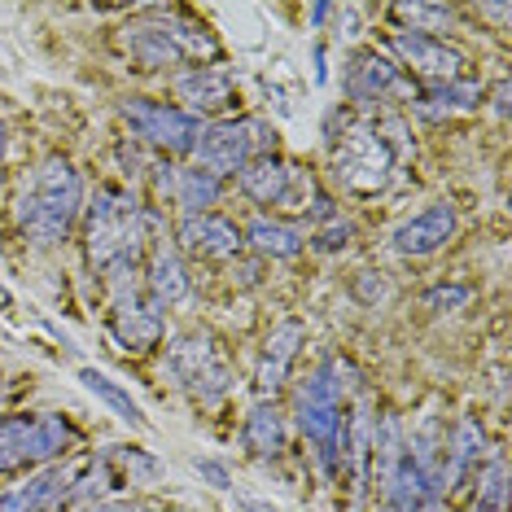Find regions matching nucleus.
<instances>
[{"label": "nucleus", "instance_id": "c756f323", "mask_svg": "<svg viewBox=\"0 0 512 512\" xmlns=\"http://www.w3.org/2000/svg\"><path fill=\"white\" fill-rule=\"evenodd\" d=\"M351 294L364 302V307H377L381 298L390 294L386 281H381V272H355V281H351Z\"/></svg>", "mask_w": 512, "mask_h": 512}, {"label": "nucleus", "instance_id": "2eb2a0df", "mask_svg": "<svg viewBox=\"0 0 512 512\" xmlns=\"http://www.w3.org/2000/svg\"><path fill=\"white\" fill-rule=\"evenodd\" d=\"M302 346H307V324L302 320H281L272 333H267V342L259 351V368H254V386H259L263 399H276V394H281Z\"/></svg>", "mask_w": 512, "mask_h": 512}, {"label": "nucleus", "instance_id": "b1692460", "mask_svg": "<svg viewBox=\"0 0 512 512\" xmlns=\"http://www.w3.org/2000/svg\"><path fill=\"white\" fill-rule=\"evenodd\" d=\"M71 495V469H44L36 473L27 486H18V491L5 495V512H49L57 508L62 499Z\"/></svg>", "mask_w": 512, "mask_h": 512}, {"label": "nucleus", "instance_id": "1a4fd4ad", "mask_svg": "<svg viewBox=\"0 0 512 512\" xmlns=\"http://www.w3.org/2000/svg\"><path fill=\"white\" fill-rule=\"evenodd\" d=\"M75 425L66 416H9L0 421V473L53 460L75 447Z\"/></svg>", "mask_w": 512, "mask_h": 512}, {"label": "nucleus", "instance_id": "a878e982", "mask_svg": "<svg viewBox=\"0 0 512 512\" xmlns=\"http://www.w3.org/2000/svg\"><path fill=\"white\" fill-rule=\"evenodd\" d=\"M473 477H477V512H504V504H508V460L491 456Z\"/></svg>", "mask_w": 512, "mask_h": 512}, {"label": "nucleus", "instance_id": "423d86ee", "mask_svg": "<svg viewBox=\"0 0 512 512\" xmlns=\"http://www.w3.org/2000/svg\"><path fill=\"white\" fill-rule=\"evenodd\" d=\"M263 154H276V127L267 119H219L211 127H202L193 145V167L211 171V176H237L246 162L263 158Z\"/></svg>", "mask_w": 512, "mask_h": 512}, {"label": "nucleus", "instance_id": "4be33fe9", "mask_svg": "<svg viewBox=\"0 0 512 512\" xmlns=\"http://www.w3.org/2000/svg\"><path fill=\"white\" fill-rule=\"evenodd\" d=\"M167 193H171V202L184 211V219L211 215L219 206V197H224V180L211 176V171H202V167H180V171H171Z\"/></svg>", "mask_w": 512, "mask_h": 512}, {"label": "nucleus", "instance_id": "412c9836", "mask_svg": "<svg viewBox=\"0 0 512 512\" xmlns=\"http://www.w3.org/2000/svg\"><path fill=\"white\" fill-rule=\"evenodd\" d=\"M482 101H486L482 84H473V79H451V84H429L425 92H416L412 110H416V119H425V123H447V119H460V114H473Z\"/></svg>", "mask_w": 512, "mask_h": 512}, {"label": "nucleus", "instance_id": "c85d7f7f", "mask_svg": "<svg viewBox=\"0 0 512 512\" xmlns=\"http://www.w3.org/2000/svg\"><path fill=\"white\" fill-rule=\"evenodd\" d=\"M473 302V285H456V281H442V285H434V289H425V311H460V307H469Z\"/></svg>", "mask_w": 512, "mask_h": 512}, {"label": "nucleus", "instance_id": "6e6552de", "mask_svg": "<svg viewBox=\"0 0 512 512\" xmlns=\"http://www.w3.org/2000/svg\"><path fill=\"white\" fill-rule=\"evenodd\" d=\"M119 114L127 132H132V141L158 149V154H193L197 136H202V119H193L184 106H167V101L123 97Z\"/></svg>", "mask_w": 512, "mask_h": 512}, {"label": "nucleus", "instance_id": "f257e3e1", "mask_svg": "<svg viewBox=\"0 0 512 512\" xmlns=\"http://www.w3.org/2000/svg\"><path fill=\"white\" fill-rule=\"evenodd\" d=\"M154 215L136 202V193L119 189V184H101L84 206V254L97 276L119 281L127 267L141 263Z\"/></svg>", "mask_w": 512, "mask_h": 512}, {"label": "nucleus", "instance_id": "dca6fc26", "mask_svg": "<svg viewBox=\"0 0 512 512\" xmlns=\"http://www.w3.org/2000/svg\"><path fill=\"white\" fill-rule=\"evenodd\" d=\"M482 451H486V434L477 421H456L451 438H442V460H438V495L451 499L464 491V482L482 469Z\"/></svg>", "mask_w": 512, "mask_h": 512}, {"label": "nucleus", "instance_id": "9d476101", "mask_svg": "<svg viewBox=\"0 0 512 512\" xmlns=\"http://www.w3.org/2000/svg\"><path fill=\"white\" fill-rule=\"evenodd\" d=\"M342 88H346V97H351V106H359V110L394 106V101H407V106H412V97H416V84L399 71V62L386 53H377V49H359L351 57Z\"/></svg>", "mask_w": 512, "mask_h": 512}, {"label": "nucleus", "instance_id": "39448f33", "mask_svg": "<svg viewBox=\"0 0 512 512\" xmlns=\"http://www.w3.org/2000/svg\"><path fill=\"white\" fill-rule=\"evenodd\" d=\"M162 377L176 390L197 394L202 403H219L232 390V359L228 351L215 342L211 333H180L176 342L167 346V359H162Z\"/></svg>", "mask_w": 512, "mask_h": 512}, {"label": "nucleus", "instance_id": "f3484780", "mask_svg": "<svg viewBox=\"0 0 512 512\" xmlns=\"http://www.w3.org/2000/svg\"><path fill=\"white\" fill-rule=\"evenodd\" d=\"M241 228L224 215H193L180 224V241L176 250L180 254H193V259H237L241 254Z\"/></svg>", "mask_w": 512, "mask_h": 512}, {"label": "nucleus", "instance_id": "f03ea898", "mask_svg": "<svg viewBox=\"0 0 512 512\" xmlns=\"http://www.w3.org/2000/svg\"><path fill=\"white\" fill-rule=\"evenodd\" d=\"M416 154L403 119H364L351 123L333 141V180L355 197L386 193L399 167Z\"/></svg>", "mask_w": 512, "mask_h": 512}, {"label": "nucleus", "instance_id": "c9c22d12", "mask_svg": "<svg viewBox=\"0 0 512 512\" xmlns=\"http://www.w3.org/2000/svg\"><path fill=\"white\" fill-rule=\"evenodd\" d=\"M9 307H14V294H9V289L0 285V311H9Z\"/></svg>", "mask_w": 512, "mask_h": 512}, {"label": "nucleus", "instance_id": "f8f14e48", "mask_svg": "<svg viewBox=\"0 0 512 512\" xmlns=\"http://www.w3.org/2000/svg\"><path fill=\"white\" fill-rule=\"evenodd\" d=\"M456 228H460L456 206L451 202H429L425 211L407 215L403 224L390 232V250L403 254V259H429V254H438L451 237H456Z\"/></svg>", "mask_w": 512, "mask_h": 512}, {"label": "nucleus", "instance_id": "0eeeda50", "mask_svg": "<svg viewBox=\"0 0 512 512\" xmlns=\"http://www.w3.org/2000/svg\"><path fill=\"white\" fill-rule=\"evenodd\" d=\"M342 421H346V399L324 381L320 368H311L294 390V425L302 438L311 442L320 469H337V442H342Z\"/></svg>", "mask_w": 512, "mask_h": 512}, {"label": "nucleus", "instance_id": "bb28decb", "mask_svg": "<svg viewBox=\"0 0 512 512\" xmlns=\"http://www.w3.org/2000/svg\"><path fill=\"white\" fill-rule=\"evenodd\" d=\"M394 18L412 22L407 31H421V36H438L456 22V9L451 5H394Z\"/></svg>", "mask_w": 512, "mask_h": 512}, {"label": "nucleus", "instance_id": "7ed1b4c3", "mask_svg": "<svg viewBox=\"0 0 512 512\" xmlns=\"http://www.w3.org/2000/svg\"><path fill=\"white\" fill-rule=\"evenodd\" d=\"M84 176L75 171L71 158L53 154L36 167V176L22 184L18 193V228L31 246H62L71 228L84 215Z\"/></svg>", "mask_w": 512, "mask_h": 512}, {"label": "nucleus", "instance_id": "2f4dec72", "mask_svg": "<svg viewBox=\"0 0 512 512\" xmlns=\"http://www.w3.org/2000/svg\"><path fill=\"white\" fill-rule=\"evenodd\" d=\"M79 512H145L141 504H123V499H101V504H88Z\"/></svg>", "mask_w": 512, "mask_h": 512}, {"label": "nucleus", "instance_id": "6ab92c4d", "mask_svg": "<svg viewBox=\"0 0 512 512\" xmlns=\"http://www.w3.org/2000/svg\"><path fill=\"white\" fill-rule=\"evenodd\" d=\"M145 285H149V302H158V307H176V302L189 298V272H184V254L171 246L167 237H158L154 246H149Z\"/></svg>", "mask_w": 512, "mask_h": 512}, {"label": "nucleus", "instance_id": "20e7f679", "mask_svg": "<svg viewBox=\"0 0 512 512\" xmlns=\"http://www.w3.org/2000/svg\"><path fill=\"white\" fill-rule=\"evenodd\" d=\"M123 49L141 71H167V66H206L219 57V40L206 22L189 18L184 9H145L141 22L123 27Z\"/></svg>", "mask_w": 512, "mask_h": 512}, {"label": "nucleus", "instance_id": "9b49d317", "mask_svg": "<svg viewBox=\"0 0 512 512\" xmlns=\"http://www.w3.org/2000/svg\"><path fill=\"white\" fill-rule=\"evenodd\" d=\"M390 49L399 53V71L412 79L421 75L429 84H451V79H464V66H469V57H464L456 44H447L442 36H421V31H390Z\"/></svg>", "mask_w": 512, "mask_h": 512}, {"label": "nucleus", "instance_id": "a211bd4d", "mask_svg": "<svg viewBox=\"0 0 512 512\" xmlns=\"http://www.w3.org/2000/svg\"><path fill=\"white\" fill-rule=\"evenodd\" d=\"M294 180H298V167L285 162L281 154H263L237 171V189L259 206H285L289 193H294Z\"/></svg>", "mask_w": 512, "mask_h": 512}, {"label": "nucleus", "instance_id": "f704fd0d", "mask_svg": "<svg viewBox=\"0 0 512 512\" xmlns=\"http://www.w3.org/2000/svg\"><path fill=\"white\" fill-rule=\"evenodd\" d=\"M324 18H333V5H316V9H311V22H316V27Z\"/></svg>", "mask_w": 512, "mask_h": 512}, {"label": "nucleus", "instance_id": "7c9ffc66", "mask_svg": "<svg viewBox=\"0 0 512 512\" xmlns=\"http://www.w3.org/2000/svg\"><path fill=\"white\" fill-rule=\"evenodd\" d=\"M193 469H197V477H202V482H211L215 491H232V473H228V464L197 456V460H193Z\"/></svg>", "mask_w": 512, "mask_h": 512}, {"label": "nucleus", "instance_id": "e433bc0d", "mask_svg": "<svg viewBox=\"0 0 512 512\" xmlns=\"http://www.w3.org/2000/svg\"><path fill=\"white\" fill-rule=\"evenodd\" d=\"M5 145L9 141H5V127H0V167H5Z\"/></svg>", "mask_w": 512, "mask_h": 512}, {"label": "nucleus", "instance_id": "393cba45", "mask_svg": "<svg viewBox=\"0 0 512 512\" xmlns=\"http://www.w3.org/2000/svg\"><path fill=\"white\" fill-rule=\"evenodd\" d=\"M79 381H84V390H88V394H97V399L106 403L110 412L119 416V421H127L132 429H149L145 412H141V403H136L132 394H127V390L119 386V381H110L101 368H79Z\"/></svg>", "mask_w": 512, "mask_h": 512}, {"label": "nucleus", "instance_id": "cd10ccee", "mask_svg": "<svg viewBox=\"0 0 512 512\" xmlns=\"http://www.w3.org/2000/svg\"><path fill=\"white\" fill-rule=\"evenodd\" d=\"M351 237H355L351 219L333 215V219H324V228L311 232V246H316L320 254H337V250H346V246H351Z\"/></svg>", "mask_w": 512, "mask_h": 512}, {"label": "nucleus", "instance_id": "473e14b6", "mask_svg": "<svg viewBox=\"0 0 512 512\" xmlns=\"http://www.w3.org/2000/svg\"><path fill=\"white\" fill-rule=\"evenodd\" d=\"M491 110L499 114V119L508 114V79H499V84H495V92H491Z\"/></svg>", "mask_w": 512, "mask_h": 512}, {"label": "nucleus", "instance_id": "aec40b11", "mask_svg": "<svg viewBox=\"0 0 512 512\" xmlns=\"http://www.w3.org/2000/svg\"><path fill=\"white\" fill-rule=\"evenodd\" d=\"M241 451L254 460H276L285 451V442H289V421H285V412L276 407V399H259L246 412V421H241Z\"/></svg>", "mask_w": 512, "mask_h": 512}, {"label": "nucleus", "instance_id": "72a5a7b5", "mask_svg": "<svg viewBox=\"0 0 512 512\" xmlns=\"http://www.w3.org/2000/svg\"><path fill=\"white\" fill-rule=\"evenodd\" d=\"M311 62H316V79L324 84V79H329V66H324V49H320V44L311 49Z\"/></svg>", "mask_w": 512, "mask_h": 512}, {"label": "nucleus", "instance_id": "5701e85b", "mask_svg": "<svg viewBox=\"0 0 512 512\" xmlns=\"http://www.w3.org/2000/svg\"><path fill=\"white\" fill-rule=\"evenodd\" d=\"M241 241H246L259 259H272V263L298 259V254L307 250V237H302L294 224H281V219H267V215L254 219V224L241 232Z\"/></svg>", "mask_w": 512, "mask_h": 512}, {"label": "nucleus", "instance_id": "4468645a", "mask_svg": "<svg viewBox=\"0 0 512 512\" xmlns=\"http://www.w3.org/2000/svg\"><path fill=\"white\" fill-rule=\"evenodd\" d=\"M176 92L184 101V110L193 114V119H202V114H224L237 106V79H232L228 66H189V71L176 75Z\"/></svg>", "mask_w": 512, "mask_h": 512}, {"label": "nucleus", "instance_id": "ddd939ff", "mask_svg": "<svg viewBox=\"0 0 512 512\" xmlns=\"http://www.w3.org/2000/svg\"><path fill=\"white\" fill-rule=\"evenodd\" d=\"M167 333V320H162V307L149 298L136 294H119L110 307V337L123 346V351H154Z\"/></svg>", "mask_w": 512, "mask_h": 512}]
</instances>
